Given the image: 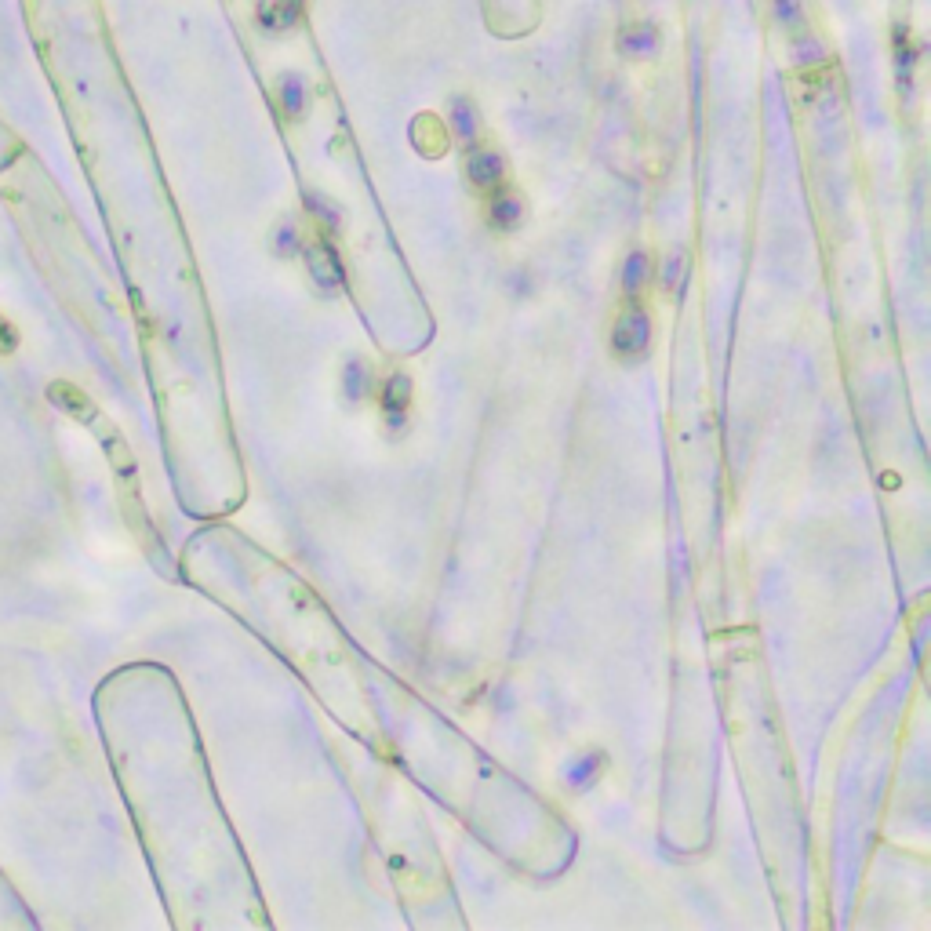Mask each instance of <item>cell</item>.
Here are the masks:
<instances>
[{"instance_id": "3957f363", "label": "cell", "mask_w": 931, "mask_h": 931, "mask_svg": "<svg viewBox=\"0 0 931 931\" xmlns=\"http://www.w3.org/2000/svg\"><path fill=\"white\" fill-rule=\"evenodd\" d=\"M470 179L477 186H495L502 179V161L495 153H473L470 157Z\"/></svg>"}, {"instance_id": "52a82bcc", "label": "cell", "mask_w": 931, "mask_h": 931, "mask_svg": "<svg viewBox=\"0 0 931 931\" xmlns=\"http://www.w3.org/2000/svg\"><path fill=\"white\" fill-rule=\"evenodd\" d=\"M19 346V335H15V328H11L8 321H0V353H11Z\"/></svg>"}, {"instance_id": "9c48e42d", "label": "cell", "mask_w": 931, "mask_h": 931, "mask_svg": "<svg viewBox=\"0 0 931 931\" xmlns=\"http://www.w3.org/2000/svg\"><path fill=\"white\" fill-rule=\"evenodd\" d=\"M637 281H644V255H633L630 270H626V284H630V288H637Z\"/></svg>"}, {"instance_id": "6da1fadb", "label": "cell", "mask_w": 931, "mask_h": 931, "mask_svg": "<svg viewBox=\"0 0 931 931\" xmlns=\"http://www.w3.org/2000/svg\"><path fill=\"white\" fill-rule=\"evenodd\" d=\"M611 346L622 353V357H641L644 346H648V317L644 313H626L615 331H611Z\"/></svg>"}, {"instance_id": "7a4b0ae2", "label": "cell", "mask_w": 931, "mask_h": 931, "mask_svg": "<svg viewBox=\"0 0 931 931\" xmlns=\"http://www.w3.org/2000/svg\"><path fill=\"white\" fill-rule=\"evenodd\" d=\"M306 0H259V26L266 33H288L302 19Z\"/></svg>"}, {"instance_id": "8992f818", "label": "cell", "mask_w": 931, "mask_h": 931, "mask_svg": "<svg viewBox=\"0 0 931 931\" xmlns=\"http://www.w3.org/2000/svg\"><path fill=\"white\" fill-rule=\"evenodd\" d=\"M408 401V382L404 379H393L390 390H386V408L393 411V415H401V404Z\"/></svg>"}, {"instance_id": "ba28073f", "label": "cell", "mask_w": 931, "mask_h": 931, "mask_svg": "<svg viewBox=\"0 0 931 931\" xmlns=\"http://www.w3.org/2000/svg\"><path fill=\"white\" fill-rule=\"evenodd\" d=\"M455 117H459V121H455L459 135H473V121H470L473 113H470V106H462V102H455Z\"/></svg>"}, {"instance_id": "5b68a950", "label": "cell", "mask_w": 931, "mask_h": 931, "mask_svg": "<svg viewBox=\"0 0 931 931\" xmlns=\"http://www.w3.org/2000/svg\"><path fill=\"white\" fill-rule=\"evenodd\" d=\"M284 110H288L291 117L302 110V84H299V77H288V81H284Z\"/></svg>"}, {"instance_id": "277c9868", "label": "cell", "mask_w": 931, "mask_h": 931, "mask_svg": "<svg viewBox=\"0 0 931 931\" xmlns=\"http://www.w3.org/2000/svg\"><path fill=\"white\" fill-rule=\"evenodd\" d=\"M491 219H495V226H513V222L521 219V201L510 197V193L495 197V204H491Z\"/></svg>"}]
</instances>
